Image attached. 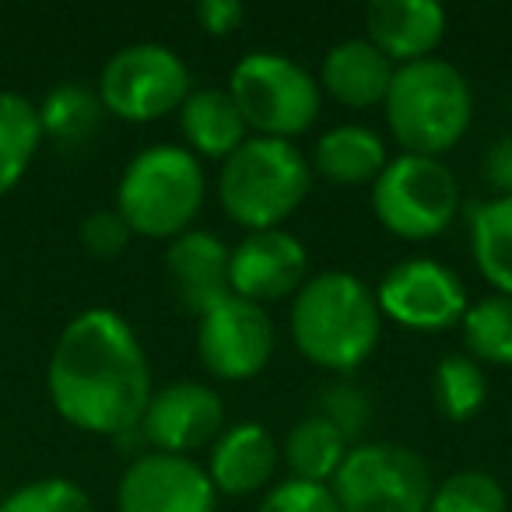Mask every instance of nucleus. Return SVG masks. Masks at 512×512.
Here are the masks:
<instances>
[{
  "label": "nucleus",
  "instance_id": "f257e3e1",
  "mask_svg": "<svg viewBox=\"0 0 512 512\" xmlns=\"http://www.w3.org/2000/svg\"><path fill=\"white\" fill-rule=\"evenodd\" d=\"M46 390L67 425L106 439L141 425L155 393L141 337L106 306L85 309L60 330L46 369Z\"/></svg>",
  "mask_w": 512,
  "mask_h": 512
},
{
  "label": "nucleus",
  "instance_id": "f03ea898",
  "mask_svg": "<svg viewBox=\"0 0 512 512\" xmlns=\"http://www.w3.org/2000/svg\"><path fill=\"white\" fill-rule=\"evenodd\" d=\"M292 341L306 362L351 376L383 337L376 292L351 271L309 274L292 299Z\"/></svg>",
  "mask_w": 512,
  "mask_h": 512
},
{
  "label": "nucleus",
  "instance_id": "7ed1b4c3",
  "mask_svg": "<svg viewBox=\"0 0 512 512\" xmlns=\"http://www.w3.org/2000/svg\"><path fill=\"white\" fill-rule=\"evenodd\" d=\"M313 190L309 158L292 141L249 134L218 169L221 211L246 232L281 228Z\"/></svg>",
  "mask_w": 512,
  "mask_h": 512
},
{
  "label": "nucleus",
  "instance_id": "20e7f679",
  "mask_svg": "<svg viewBox=\"0 0 512 512\" xmlns=\"http://www.w3.org/2000/svg\"><path fill=\"white\" fill-rule=\"evenodd\" d=\"M386 127L407 155L442 158L474 120V92L456 64L428 57L393 71L386 92Z\"/></svg>",
  "mask_w": 512,
  "mask_h": 512
},
{
  "label": "nucleus",
  "instance_id": "39448f33",
  "mask_svg": "<svg viewBox=\"0 0 512 512\" xmlns=\"http://www.w3.org/2000/svg\"><path fill=\"white\" fill-rule=\"evenodd\" d=\"M207 200L204 162L183 144L137 151L116 183V214L141 239H176L190 232Z\"/></svg>",
  "mask_w": 512,
  "mask_h": 512
},
{
  "label": "nucleus",
  "instance_id": "423d86ee",
  "mask_svg": "<svg viewBox=\"0 0 512 512\" xmlns=\"http://www.w3.org/2000/svg\"><path fill=\"white\" fill-rule=\"evenodd\" d=\"M228 95L239 106L249 134L295 141L320 120V81L299 64L274 50H253L228 74Z\"/></svg>",
  "mask_w": 512,
  "mask_h": 512
},
{
  "label": "nucleus",
  "instance_id": "0eeeda50",
  "mask_svg": "<svg viewBox=\"0 0 512 512\" xmlns=\"http://www.w3.org/2000/svg\"><path fill=\"white\" fill-rule=\"evenodd\" d=\"M372 214L404 242L439 239L460 214V179L442 158L400 151L372 183Z\"/></svg>",
  "mask_w": 512,
  "mask_h": 512
},
{
  "label": "nucleus",
  "instance_id": "6e6552de",
  "mask_svg": "<svg viewBox=\"0 0 512 512\" xmlns=\"http://www.w3.org/2000/svg\"><path fill=\"white\" fill-rule=\"evenodd\" d=\"M432 470L404 442H358L330 481L341 512H425Z\"/></svg>",
  "mask_w": 512,
  "mask_h": 512
},
{
  "label": "nucleus",
  "instance_id": "1a4fd4ad",
  "mask_svg": "<svg viewBox=\"0 0 512 512\" xmlns=\"http://www.w3.org/2000/svg\"><path fill=\"white\" fill-rule=\"evenodd\" d=\"M99 102L109 116L123 123H151L179 113L193 92L190 67L172 46L134 43L116 50L99 74Z\"/></svg>",
  "mask_w": 512,
  "mask_h": 512
},
{
  "label": "nucleus",
  "instance_id": "9d476101",
  "mask_svg": "<svg viewBox=\"0 0 512 512\" xmlns=\"http://www.w3.org/2000/svg\"><path fill=\"white\" fill-rule=\"evenodd\" d=\"M376 306L383 320H393L397 327L439 334V330L460 327L470 299L453 267L439 264L432 256H411L379 278Z\"/></svg>",
  "mask_w": 512,
  "mask_h": 512
},
{
  "label": "nucleus",
  "instance_id": "9b49d317",
  "mask_svg": "<svg viewBox=\"0 0 512 512\" xmlns=\"http://www.w3.org/2000/svg\"><path fill=\"white\" fill-rule=\"evenodd\" d=\"M274 323L264 306L225 295L197 316V358L221 383L260 376L274 355Z\"/></svg>",
  "mask_w": 512,
  "mask_h": 512
},
{
  "label": "nucleus",
  "instance_id": "f8f14e48",
  "mask_svg": "<svg viewBox=\"0 0 512 512\" xmlns=\"http://www.w3.org/2000/svg\"><path fill=\"white\" fill-rule=\"evenodd\" d=\"M116 512H218V491L193 456L148 449L123 470Z\"/></svg>",
  "mask_w": 512,
  "mask_h": 512
},
{
  "label": "nucleus",
  "instance_id": "ddd939ff",
  "mask_svg": "<svg viewBox=\"0 0 512 512\" xmlns=\"http://www.w3.org/2000/svg\"><path fill=\"white\" fill-rule=\"evenodd\" d=\"M137 428L155 453L190 456L197 449H211L225 432V400L207 383L179 379L151 393Z\"/></svg>",
  "mask_w": 512,
  "mask_h": 512
},
{
  "label": "nucleus",
  "instance_id": "4468645a",
  "mask_svg": "<svg viewBox=\"0 0 512 512\" xmlns=\"http://www.w3.org/2000/svg\"><path fill=\"white\" fill-rule=\"evenodd\" d=\"M309 278V253L299 235L285 228L271 232H246V239L235 242L228 256V288L232 295L256 306L267 302L295 299Z\"/></svg>",
  "mask_w": 512,
  "mask_h": 512
},
{
  "label": "nucleus",
  "instance_id": "2eb2a0df",
  "mask_svg": "<svg viewBox=\"0 0 512 512\" xmlns=\"http://www.w3.org/2000/svg\"><path fill=\"white\" fill-rule=\"evenodd\" d=\"M449 29V15L435 0H372L365 8V39L393 67L435 57Z\"/></svg>",
  "mask_w": 512,
  "mask_h": 512
},
{
  "label": "nucleus",
  "instance_id": "dca6fc26",
  "mask_svg": "<svg viewBox=\"0 0 512 512\" xmlns=\"http://www.w3.org/2000/svg\"><path fill=\"white\" fill-rule=\"evenodd\" d=\"M281 463V449L274 435L256 421H235L207 449V477L214 491L228 498L260 495L274 484Z\"/></svg>",
  "mask_w": 512,
  "mask_h": 512
},
{
  "label": "nucleus",
  "instance_id": "f3484780",
  "mask_svg": "<svg viewBox=\"0 0 512 512\" xmlns=\"http://www.w3.org/2000/svg\"><path fill=\"white\" fill-rule=\"evenodd\" d=\"M228 256L232 246L221 242L214 232L204 228H190V232L176 235L165 249V274L172 281L179 306L186 313L200 316L221 302L225 295H232L228 288Z\"/></svg>",
  "mask_w": 512,
  "mask_h": 512
},
{
  "label": "nucleus",
  "instance_id": "a211bd4d",
  "mask_svg": "<svg viewBox=\"0 0 512 512\" xmlns=\"http://www.w3.org/2000/svg\"><path fill=\"white\" fill-rule=\"evenodd\" d=\"M397 67L365 36L341 39L327 50L320 67V92L348 109H376L386 102Z\"/></svg>",
  "mask_w": 512,
  "mask_h": 512
},
{
  "label": "nucleus",
  "instance_id": "6ab92c4d",
  "mask_svg": "<svg viewBox=\"0 0 512 512\" xmlns=\"http://www.w3.org/2000/svg\"><path fill=\"white\" fill-rule=\"evenodd\" d=\"M179 134L200 162H225L249 137V127L228 88H193L179 106Z\"/></svg>",
  "mask_w": 512,
  "mask_h": 512
},
{
  "label": "nucleus",
  "instance_id": "aec40b11",
  "mask_svg": "<svg viewBox=\"0 0 512 512\" xmlns=\"http://www.w3.org/2000/svg\"><path fill=\"white\" fill-rule=\"evenodd\" d=\"M386 141L379 130L365 123H337L323 130L320 141L313 144L309 169L320 172L327 183L337 186H365L376 183V176L386 169Z\"/></svg>",
  "mask_w": 512,
  "mask_h": 512
},
{
  "label": "nucleus",
  "instance_id": "412c9836",
  "mask_svg": "<svg viewBox=\"0 0 512 512\" xmlns=\"http://www.w3.org/2000/svg\"><path fill=\"white\" fill-rule=\"evenodd\" d=\"M278 449H281V460H285L288 474H292L295 481L330 484L337 470H341L351 446L327 418H320V414L313 411L288 428L285 442H281Z\"/></svg>",
  "mask_w": 512,
  "mask_h": 512
},
{
  "label": "nucleus",
  "instance_id": "4be33fe9",
  "mask_svg": "<svg viewBox=\"0 0 512 512\" xmlns=\"http://www.w3.org/2000/svg\"><path fill=\"white\" fill-rule=\"evenodd\" d=\"M470 256L495 295H512V197H491L474 207Z\"/></svg>",
  "mask_w": 512,
  "mask_h": 512
},
{
  "label": "nucleus",
  "instance_id": "5701e85b",
  "mask_svg": "<svg viewBox=\"0 0 512 512\" xmlns=\"http://www.w3.org/2000/svg\"><path fill=\"white\" fill-rule=\"evenodd\" d=\"M39 144H43V123L36 102L0 88V197L22 183Z\"/></svg>",
  "mask_w": 512,
  "mask_h": 512
},
{
  "label": "nucleus",
  "instance_id": "b1692460",
  "mask_svg": "<svg viewBox=\"0 0 512 512\" xmlns=\"http://www.w3.org/2000/svg\"><path fill=\"white\" fill-rule=\"evenodd\" d=\"M36 109L39 123H43V137H53L60 144H85L106 116L99 92L81 85V81H64V85L50 88Z\"/></svg>",
  "mask_w": 512,
  "mask_h": 512
},
{
  "label": "nucleus",
  "instance_id": "393cba45",
  "mask_svg": "<svg viewBox=\"0 0 512 512\" xmlns=\"http://www.w3.org/2000/svg\"><path fill=\"white\" fill-rule=\"evenodd\" d=\"M463 348L481 365L512 369V295H484L460 323Z\"/></svg>",
  "mask_w": 512,
  "mask_h": 512
},
{
  "label": "nucleus",
  "instance_id": "a878e982",
  "mask_svg": "<svg viewBox=\"0 0 512 512\" xmlns=\"http://www.w3.org/2000/svg\"><path fill=\"white\" fill-rule=\"evenodd\" d=\"M432 397L442 418L449 421H470L488 400V376L484 365L474 362L467 351L446 355L432 372Z\"/></svg>",
  "mask_w": 512,
  "mask_h": 512
},
{
  "label": "nucleus",
  "instance_id": "bb28decb",
  "mask_svg": "<svg viewBox=\"0 0 512 512\" xmlns=\"http://www.w3.org/2000/svg\"><path fill=\"white\" fill-rule=\"evenodd\" d=\"M425 512H509V495L495 474L467 467L435 484Z\"/></svg>",
  "mask_w": 512,
  "mask_h": 512
},
{
  "label": "nucleus",
  "instance_id": "cd10ccee",
  "mask_svg": "<svg viewBox=\"0 0 512 512\" xmlns=\"http://www.w3.org/2000/svg\"><path fill=\"white\" fill-rule=\"evenodd\" d=\"M316 414L327 418L330 425L348 439V446H358L362 435L369 432L372 397L362 383H355L351 376H341L320 393V400H316Z\"/></svg>",
  "mask_w": 512,
  "mask_h": 512
},
{
  "label": "nucleus",
  "instance_id": "c85d7f7f",
  "mask_svg": "<svg viewBox=\"0 0 512 512\" xmlns=\"http://www.w3.org/2000/svg\"><path fill=\"white\" fill-rule=\"evenodd\" d=\"M0 512H95V505L88 491L67 477H39L11 491Z\"/></svg>",
  "mask_w": 512,
  "mask_h": 512
},
{
  "label": "nucleus",
  "instance_id": "c756f323",
  "mask_svg": "<svg viewBox=\"0 0 512 512\" xmlns=\"http://www.w3.org/2000/svg\"><path fill=\"white\" fill-rule=\"evenodd\" d=\"M256 512H341L330 484H309V481H278L264 491Z\"/></svg>",
  "mask_w": 512,
  "mask_h": 512
},
{
  "label": "nucleus",
  "instance_id": "7c9ffc66",
  "mask_svg": "<svg viewBox=\"0 0 512 512\" xmlns=\"http://www.w3.org/2000/svg\"><path fill=\"white\" fill-rule=\"evenodd\" d=\"M78 239L95 260H116V256H123V249L130 246L134 232H130L127 221L116 214V207H106V211H92L81 221Z\"/></svg>",
  "mask_w": 512,
  "mask_h": 512
},
{
  "label": "nucleus",
  "instance_id": "2f4dec72",
  "mask_svg": "<svg viewBox=\"0 0 512 512\" xmlns=\"http://www.w3.org/2000/svg\"><path fill=\"white\" fill-rule=\"evenodd\" d=\"M481 176L498 197H512V130L498 134L481 158Z\"/></svg>",
  "mask_w": 512,
  "mask_h": 512
},
{
  "label": "nucleus",
  "instance_id": "473e14b6",
  "mask_svg": "<svg viewBox=\"0 0 512 512\" xmlns=\"http://www.w3.org/2000/svg\"><path fill=\"white\" fill-rule=\"evenodd\" d=\"M193 18H197V25L207 36L221 39L239 29L242 18H246V8H242L239 0H200L197 8H193Z\"/></svg>",
  "mask_w": 512,
  "mask_h": 512
},
{
  "label": "nucleus",
  "instance_id": "72a5a7b5",
  "mask_svg": "<svg viewBox=\"0 0 512 512\" xmlns=\"http://www.w3.org/2000/svg\"><path fill=\"white\" fill-rule=\"evenodd\" d=\"M509 421H512V414H509Z\"/></svg>",
  "mask_w": 512,
  "mask_h": 512
}]
</instances>
